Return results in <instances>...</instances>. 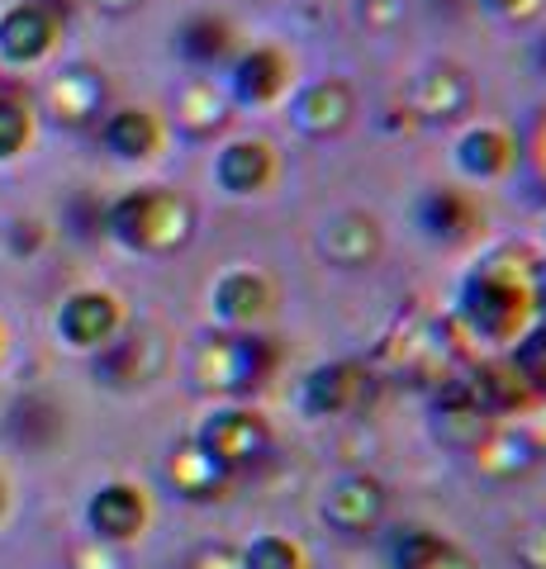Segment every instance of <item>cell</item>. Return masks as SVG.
I'll return each mask as SVG.
<instances>
[{"label":"cell","mask_w":546,"mask_h":569,"mask_svg":"<svg viewBox=\"0 0 546 569\" xmlns=\"http://www.w3.org/2000/svg\"><path fill=\"white\" fill-rule=\"evenodd\" d=\"M542 257L527 242H499L475 257V266L456 284L451 323L485 347H514L537 323V284Z\"/></svg>","instance_id":"obj_1"},{"label":"cell","mask_w":546,"mask_h":569,"mask_svg":"<svg viewBox=\"0 0 546 569\" xmlns=\"http://www.w3.org/2000/svg\"><path fill=\"white\" fill-rule=\"evenodd\" d=\"M280 356L286 351H280V342L267 328H248V332L219 328L190 356V389L205 399H219V403H228V399L252 403L261 389L276 380Z\"/></svg>","instance_id":"obj_2"},{"label":"cell","mask_w":546,"mask_h":569,"mask_svg":"<svg viewBox=\"0 0 546 569\" xmlns=\"http://www.w3.org/2000/svg\"><path fill=\"white\" fill-rule=\"evenodd\" d=\"M105 233L133 257H176L200 233V209L171 186H133L105 209Z\"/></svg>","instance_id":"obj_3"},{"label":"cell","mask_w":546,"mask_h":569,"mask_svg":"<svg viewBox=\"0 0 546 569\" xmlns=\"http://www.w3.org/2000/svg\"><path fill=\"white\" fill-rule=\"evenodd\" d=\"M395 104L414 133H456L461 123H470L475 104H480V81L466 62L443 52V58L418 62L404 77Z\"/></svg>","instance_id":"obj_4"},{"label":"cell","mask_w":546,"mask_h":569,"mask_svg":"<svg viewBox=\"0 0 546 569\" xmlns=\"http://www.w3.org/2000/svg\"><path fill=\"white\" fill-rule=\"evenodd\" d=\"M196 441L219 460L228 475L242 479L252 466H261V460L271 456V447H276V427H271V418L261 413L257 403L228 399V403H215V408H209V413L200 418Z\"/></svg>","instance_id":"obj_5"},{"label":"cell","mask_w":546,"mask_h":569,"mask_svg":"<svg viewBox=\"0 0 546 569\" xmlns=\"http://www.w3.org/2000/svg\"><path fill=\"white\" fill-rule=\"evenodd\" d=\"M390 518V489L376 470H338L319 493V522L332 537L361 541Z\"/></svg>","instance_id":"obj_6"},{"label":"cell","mask_w":546,"mask_h":569,"mask_svg":"<svg viewBox=\"0 0 546 569\" xmlns=\"http://www.w3.org/2000/svg\"><path fill=\"white\" fill-rule=\"evenodd\" d=\"M290 129L309 142H338L357 129L361 119V96L347 77H314V81H295V91L286 100Z\"/></svg>","instance_id":"obj_7"},{"label":"cell","mask_w":546,"mask_h":569,"mask_svg":"<svg viewBox=\"0 0 546 569\" xmlns=\"http://www.w3.org/2000/svg\"><path fill=\"white\" fill-rule=\"evenodd\" d=\"M371 395H376L371 361H361V356H332V361H319L305 370V380H299V413L314 422H338L371 403Z\"/></svg>","instance_id":"obj_8"},{"label":"cell","mask_w":546,"mask_h":569,"mask_svg":"<svg viewBox=\"0 0 546 569\" xmlns=\"http://www.w3.org/2000/svg\"><path fill=\"white\" fill-rule=\"evenodd\" d=\"M224 91L234 110H276L295 91V58L280 43H242L224 67Z\"/></svg>","instance_id":"obj_9"},{"label":"cell","mask_w":546,"mask_h":569,"mask_svg":"<svg viewBox=\"0 0 546 569\" xmlns=\"http://www.w3.org/2000/svg\"><path fill=\"white\" fill-rule=\"evenodd\" d=\"M314 252H319V261L332 266V271L361 276L385 257V228L371 209H332L319 219Z\"/></svg>","instance_id":"obj_10"},{"label":"cell","mask_w":546,"mask_h":569,"mask_svg":"<svg viewBox=\"0 0 546 569\" xmlns=\"http://www.w3.org/2000/svg\"><path fill=\"white\" fill-rule=\"evenodd\" d=\"M276 305H280L276 276L261 271V266H228L209 284V313H215L219 328H234V332L267 328Z\"/></svg>","instance_id":"obj_11"},{"label":"cell","mask_w":546,"mask_h":569,"mask_svg":"<svg viewBox=\"0 0 546 569\" xmlns=\"http://www.w3.org/2000/svg\"><path fill=\"white\" fill-rule=\"evenodd\" d=\"M414 223L437 247H480L489 233L485 204L461 186H428L414 200Z\"/></svg>","instance_id":"obj_12"},{"label":"cell","mask_w":546,"mask_h":569,"mask_svg":"<svg viewBox=\"0 0 546 569\" xmlns=\"http://www.w3.org/2000/svg\"><path fill=\"white\" fill-rule=\"evenodd\" d=\"M167 366V337L157 323H125L96 351V380L110 389L152 385Z\"/></svg>","instance_id":"obj_13"},{"label":"cell","mask_w":546,"mask_h":569,"mask_svg":"<svg viewBox=\"0 0 546 569\" xmlns=\"http://www.w3.org/2000/svg\"><path fill=\"white\" fill-rule=\"evenodd\" d=\"M461 395L470 399V408H480V413L489 418V422H518V418H527L533 408L542 403L537 395H533V385H527L523 376H518V366L508 361V356H495V361H475L461 380H451Z\"/></svg>","instance_id":"obj_14"},{"label":"cell","mask_w":546,"mask_h":569,"mask_svg":"<svg viewBox=\"0 0 546 569\" xmlns=\"http://www.w3.org/2000/svg\"><path fill=\"white\" fill-rule=\"evenodd\" d=\"M280 181V148L261 133L224 138L215 152V186L234 200H257Z\"/></svg>","instance_id":"obj_15"},{"label":"cell","mask_w":546,"mask_h":569,"mask_svg":"<svg viewBox=\"0 0 546 569\" xmlns=\"http://www.w3.org/2000/svg\"><path fill=\"white\" fill-rule=\"evenodd\" d=\"M451 167L461 171V181L470 186H495L508 171L518 167V138L508 123L480 119V123H461L451 138Z\"/></svg>","instance_id":"obj_16"},{"label":"cell","mask_w":546,"mask_h":569,"mask_svg":"<svg viewBox=\"0 0 546 569\" xmlns=\"http://www.w3.org/2000/svg\"><path fill=\"white\" fill-rule=\"evenodd\" d=\"M171 48L190 71H209V77H215V71H224L228 62L238 58L242 33L224 10H196V14H186V20L176 24Z\"/></svg>","instance_id":"obj_17"},{"label":"cell","mask_w":546,"mask_h":569,"mask_svg":"<svg viewBox=\"0 0 546 569\" xmlns=\"http://www.w3.org/2000/svg\"><path fill=\"white\" fill-rule=\"evenodd\" d=\"M62 33V10L48 0H20L0 14V58L14 67H33L58 48Z\"/></svg>","instance_id":"obj_18"},{"label":"cell","mask_w":546,"mask_h":569,"mask_svg":"<svg viewBox=\"0 0 546 569\" xmlns=\"http://www.w3.org/2000/svg\"><path fill=\"white\" fill-rule=\"evenodd\" d=\"M86 522H91L96 541L105 546H129L148 531L152 522V503L148 493L129 485V479H110V485H100L91 493V503H86Z\"/></svg>","instance_id":"obj_19"},{"label":"cell","mask_w":546,"mask_h":569,"mask_svg":"<svg viewBox=\"0 0 546 569\" xmlns=\"http://www.w3.org/2000/svg\"><path fill=\"white\" fill-rule=\"evenodd\" d=\"M125 323H129V313L110 290H77L58 309V337L77 351H100Z\"/></svg>","instance_id":"obj_20"},{"label":"cell","mask_w":546,"mask_h":569,"mask_svg":"<svg viewBox=\"0 0 546 569\" xmlns=\"http://www.w3.org/2000/svg\"><path fill=\"white\" fill-rule=\"evenodd\" d=\"M167 119L157 110H143V104H125L100 123L105 152L119 157V162H152V157L167 152Z\"/></svg>","instance_id":"obj_21"},{"label":"cell","mask_w":546,"mask_h":569,"mask_svg":"<svg viewBox=\"0 0 546 569\" xmlns=\"http://www.w3.org/2000/svg\"><path fill=\"white\" fill-rule=\"evenodd\" d=\"M105 96H110V86H105L100 71L86 67V62H77V67H67V71H58V77H52V86H48L43 100H48L52 123H62V129H86V123L100 119Z\"/></svg>","instance_id":"obj_22"},{"label":"cell","mask_w":546,"mask_h":569,"mask_svg":"<svg viewBox=\"0 0 546 569\" xmlns=\"http://www.w3.org/2000/svg\"><path fill=\"white\" fill-rule=\"evenodd\" d=\"M167 485L176 498H186V503H215L238 479L228 475L196 437H186L181 447H171V456H167Z\"/></svg>","instance_id":"obj_23"},{"label":"cell","mask_w":546,"mask_h":569,"mask_svg":"<svg viewBox=\"0 0 546 569\" xmlns=\"http://www.w3.org/2000/svg\"><path fill=\"white\" fill-rule=\"evenodd\" d=\"M385 565L390 569H480V560L470 550L447 537L437 527H404L390 537V550H385Z\"/></svg>","instance_id":"obj_24"},{"label":"cell","mask_w":546,"mask_h":569,"mask_svg":"<svg viewBox=\"0 0 546 569\" xmlns=\"http://www.w3.org/2000/svg\"><path fill=\"white\" fill-rule=\"evenodd\" d=\"M234 100H228L224 81H215L209 71H196L181 91H176V129L186 138H215L228 129V119H234Z\"/></svg>","instance_id":"obj_25"},{"label":"cell","mask_w":546,"mask_h":569,"mask_svg":"<svg viewBox=\"0 0 546 569\" xmlns=\"http://www.w3.org/2000/svg\"><path fill=\"white\" fill-rule=\"evenodd\" d=\"M428 418H433V432L443 437L447 447H461V451H470V456L480 451L485 441L495 437V427H499V422H489L480 408H470V399H466L456 385H447L443 395L433 399V413H428Z\"/></svg>","instance_id":"obj_26"},{"label":"cell","mask_w":546,"mask_h":569,"mask_svg":"<svg viewBox=\"0 0 546 569\" xmlns=\"http://www.w3.org/2000/svg\"><path fill=\"white\" fill-rule=\"evenodd\" d=\"M238 569H314V560L290 531H252L238 546Z\"/></svg>","instance_id":"obj_27"},{"label":"cell","mask_w":546,"mask_h":569,"mask_svg":"<svg viewBox=\"0 0 546 569\" xmlns=\"http://www.w3.org/2000/svg\"><path fill=\"white\" fill-rule=\"evenodd\" d=\"M508 361H514L518 376L533 385V395L546 399V318H537V323L508 347Z\"/></svg>","instance_id":"obj_28"},{"label":"cell","mask_w":546,"mask_h":569,"mask_svg":"<svg viewBox=\"0 0 546 569\" xmlns=\"http://www.w3.org/2000/svg\"><path fill=\"white\" fill-rule=\"evenodd\" d=\"M33 138V114L20 96H0V162L20 157Z\"/></svg>","instance_id":"obj_29"},{"label":"cell","mask_w":546,"mask_h":569,"mask_svg":"<svg viewBox=\"0 0 546 569\" xmlns=\"http://www.w3.org/2000/svg\"><path fill=\"white\" fill-rule=\"evenodd\" d=\"M10 427L20 432V437H14L20 447H39V441H52V432H58V413H52L39 395H29V399L14 403Z\"/></svg>","instance_id":"obj_30"},{"label":"cell","mask_w":546,"mask_h":569,"mask_svg":"<svg viewBox=\"0 0 546 569\" xmlns=\"http://www.w3.org/2000/svg\"><path fill=\"white\" fill-rule=\"evenodd\" d=\"M514 560L523 569H546V522H533L523 527L514 537Z\"/></svg>","instance_id":"obj_31"},{"label":"cell","mask_w":546,"mask_h":569,"mask_svg":"<svg viewBox=\"0 0 546 569\" xmlns=\"http://www.w3.org/2000/svg\"><path fill=\"white\" fill-rule=\"evenodd\" d=\"M480 10L495 14V20H504V24H533L546 10V0H480Z\"/></svg>","instance_id":"obj_32"},{"label":"cell","mask_w":546,"mask_h":569,"mask_svg":"<svg viewBox=\"0 0 546 569\" xmlns=\"http://www.w3.org/2000/svg\"><path fill=\"white\" fill-rule=\"evenodd\" d=\"M186 569H238V550L234 546H200Z\"/></svg>","instance_id":"obj_33"},{"label":"cell","mask_w":546,"mask_h":569,"mask_svg":"<svg viewBox=\"0 0 546 569\" xmlns=\"http://www.w3.org/2000/svg\"><path fill=\"white\" fill-rule=\"evenodd\" d=\"M91 6L100 10V14H110V20H125V14H133V10H143L148 0H91Z\"/></svg>","instance_id":"obj_34"},{"label":"cell","mask_w":546,"mask_h":569,"mask_svg":"<svg viewBox=\"0 0 546 569\" xmlns=\"http://www.w3.org/2000/svg\"><path fill=\"white\" fill-rule=\"evenodd\" d=\"M0 512H6V485H0Z\"/></svg>","instance_id":"obj_35"}]
</instances>
